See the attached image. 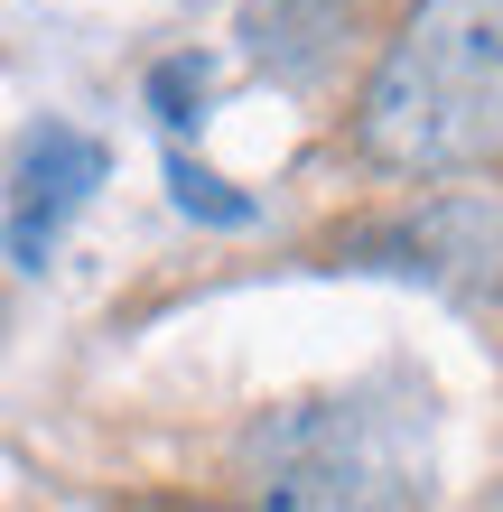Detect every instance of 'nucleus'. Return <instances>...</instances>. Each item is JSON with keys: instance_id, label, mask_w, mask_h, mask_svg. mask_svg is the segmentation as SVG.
Listing matches in <instances>:
<instances>
[{"instance_id": "20e7f679", "label": "nucleus", "mask_w": 503, "mask_h": 512, "mask_svg": "<svg viewBox=\"0 0 503 512\" xmlns=\"http://www.w3.org/2000/svg\"><path fill=\"white\" fill-rule=\"evenodd\" d=\"M494 512H503V503H494Z\"/></svg>"}, {"instance_id": "7ed1b4c3", "label": "nucleus", "mask_w": 503, "mask_h": 512, "mask_svg": "<svg viewBox=\"0 0 503 512\" xmlns=\"http://www.w3.org/2000/svg\"><path fill=\"white\" fill-rule=\"evenodd\" d=\"M94 187H103V140H84V131H66V122H47L38 140L19 149V177H10V261L38 270L47 243L66 233V215H75Z\"/></svg>"}, {"instance_id": "f03ea898", "label": "nucleus", "mask_w": 503, "mask_h": 512, "mask_svg": "<svg viewBox=\"0 0 503 512\" xmlns=\"http://www.w3.org/2000/svg\"><path fill=\"white\" fill-rule=\"evenodd\" d=\"M429 410L410 391H345V401L280 410L252 438L280 512H410L429 475Z\"/></svg>"}, {"instance_id": "f257e3e1", "label": "nucleus", "mask_w": 503, "mask_h": 512, "mask_svg": "<svg viewBox=\"0 0 503 512\" xmlns=\"http://www.w3.org/2000/svg\"><path fill=\"white\" fill-rule=\"evenodd\" d=\"M373 168L448 177L503 149V0H420L382 47L354 122Z\"/></svg>"}]
</instances>
